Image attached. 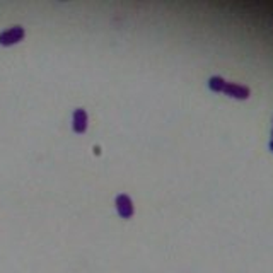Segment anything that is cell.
I'll return each mask as SVG.
<instances>
[{"label":"cell","instance_id":"obj_1","mask_svg":"<svg viewBox=\"0 0 273 273\" xmlns=\"http://www.w3.org/2000/svg\"><path fill=\"white\" fill-rule=\"evenodd\" d=\"M24 28L21 26H14V28H9L5 29V31L0 32V45L3 46H9V45H14V43H19L21 39L24 38Z\"/></svg>","mask_w":273,"mask_h":273},{"label":"cell","instance_id":"obj_2","mask_svg":"<svg viewBox=\"0 0 273 273\" xmlns=\"http://www.w3.org/2000/svg\"><path fill=\"white\" fill-rule=\"evenodd\" d=\"M116 209H118V213L121 215L123 218H128L133 215V203H132V198H130L128 195H125V193H121V195L116 196Z\"/></svg>","mask_w":273,"mask_h":273},{"label":"cell","instance_id":"obj_3","mask_svg":"<svg viewBox=\"0 0 273 273\" xmlns=\"http://www.w3.org/2000/svg\"><path fill=\"white\" fill-rule=\"evenodd\" d=\"M224 92L231 97H238V99H246V97H249V89L244 86H239V84H234V82L225 84Z\"/></svg>","mask_w":273,"mask_h":273},{"label":"cell","instance_id":"obj_4","mask_svg":"<svg viewBox=\"0 0 273 273\" xmlns=\"http://www.w3.org/2000/svg\"><path fill=\"white\" fill-rule=\"evenodd\" d=\"M72 126H74V130L77 133L86 132V128H87V113L84 111L82 108H79V109H75L74 111V123H72Z\"/></svg>","mask_w":273,"mask_h":273},{"label":"cell","instance_id":"obj_5","mask_svg":"<svg viewBox=\"0 0 273 273\" xmlns=\"http://www.w3.org/2000/svg\"><path fill=\"white\" fill-rule=\"evenodd\" d=\"M225 82L222 77H218V75H213V77H210L209 81V87L213 91V92H224V87H225Z\"/></svg>","mask_w":273,"mask_h":273},{"label":"cell","instance_id":"obj_6","mask_svg":"<svg viewBox=\"0 0 273 273\" xmlns=\"http://www.w3.org/2000/svg\"><path fill=\"white\" fill-rule=\"evenodd\" d=\"M270 149H272V151H273V140H272V144H270Z\"/></svg>","mask_w":273,"mask_h":273}]
</instances>
